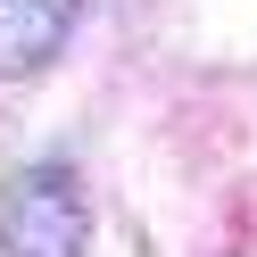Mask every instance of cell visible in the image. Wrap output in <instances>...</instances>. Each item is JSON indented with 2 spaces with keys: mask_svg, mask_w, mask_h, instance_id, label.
<instances>
[{
  "mask_svg": "<svg viewBox=\"0 0 257 257\" xmlns=\"http://www.w3.org/2000/svg\"><path fill=\"white\" fill-rule=\"evenodd\" d=\"M0 249L9 257H83L91 249V191L75 166L42 158L0 183Z\"/></svg>",
  "mask_w": 257,
  "mask_h": 257,
  "instance_id": "6da1fadb",
  "label": "cell"
},
{
  "mask_svg": "<svg viewBox=\"0 0 257 257\" xmlns=\"http://www.w3.org/2000/svg\"><path fill=\"white\" fill-rule=\"evenodd\" d=\"M75 34V0H0V83L42 75Z\"/></svg>",
  "mask_w": 257,
  "mask_h": 257,
  "instance_id": "7a4b0ae2",
  "label": "cell"
}]
</instances>
